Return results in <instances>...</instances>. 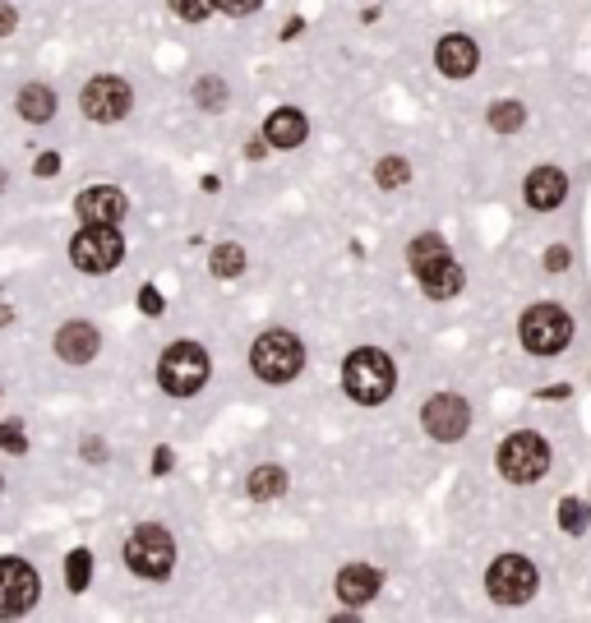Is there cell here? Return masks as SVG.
I'll list each match as a JSON object with an SVG mask.
<instances>
[{"instance_id": "cell-14", "label": "cell", "mask_w": 591, "mask_h": 623, "mask_svg": "<svg viewBox=\"0 0 591 623\" xmlns=\"http://www.w3.org/2000/svg\"><path fill=\"white\" fill-rule=\"evenodd\" d=\"M522 199H527V208H536V213H555V208H564V199H568V176L559 167L527 171V180H522Z\"/></svg>"}, {"instance_id": "cell-9", "label": "cell", "mask_w": 591, "mask_h": 623, "mask_svg": "<svg viewBox=\"0 0 591 623\" xmlns=\"http://www.w3.org/2000/svg\"><path fill=\"white\" fill-rule=\"evenodd\" d=\"M125 259V240L116 227H84L79 236L70 240V264L79 273H111V268H121Z\"/></svg>"}, {"instance_id": "cell-7", "label": "cell", "mask_w": 591, "mask_h": 623, "mask_svg": "<svg viewBox=\"0 0 591 623\" xmlns=\"http://www.w3.org/2000/svg\"><path fill=\"white\" fill-rule=\"evenodd\" d=\"M518 337H522V347H527L531 356H559V351L573 342V319H568V310H559V305L545 300V305L522 310Z\"/></svg>"}, {"instance_id": "cell-28", "label": "cell", "mask_w": 591, "mask_h": 623, "mask_svg": "<svg viewBox=\"0 0 591 623\" xmlns=\"http://www.w3.org/2000/svg\"><path fill=\"white\" fill-rule=\"evenodd\" d=\"M0 448H5V453H28V439H24V425H19V420L0 425Z\"/></svg>"}, {"instance_id": "cell-16", "label": "cell", "mask_w": 591, "mask_h": 623, "mask_svg": "<svg viewBox=\"0 0 591 623\" xmlns=\"http://www.w3.org/2000/svg\"><path fill=\"white\" fill-rule=\"evenodd\" d=\"M97 347H102V337H97V328L84 324V319H70V324H61V333H56V356H61L65 365H88V360L97 356Z\"/></svg>"}, {"instance_id": "cell-22", "label": "cell", "mask_w": 591, "mask_h": 623, "mask_svg": "<svg viewBox=\"0 0 591 623\" xmlns=\"http://www.w3.org/2000/svg\"><path fill=\"white\" fill-rule=\"evenodd\" d=\"M374 180H379V190H402V185L411 180L407 157H379V167H374Z\"/></svg>"}, {"instance_id": "cell-19", "label": "cell", "mask_w": 591, "mask_h": 623, "mask_svg": "<svg viewBox=\"0 0 591 623\" xmlns=\"http://www.w3.org/2000/svg\"><path fill=\"white\" fill-rule=\"evenodd\" d=\"M14 107H19V116H24L28 125H47V120L56 116V93H51L47 84H24Z\"/></svg>"}, {"instance_id": "cell-36", "label": "cell", "mask_w": 591, "mask_h": 623, "mask_svg": "<svg viewBox=\"0 0 591 623\" xmlns=\"http://www.w3.org/2000/svg\"><path fill=\"white\" fill-rule=\"evenodd\" d=\"M0 490H5V480H0Z\"/></svg>"}, {"instance_id": "cell-1", "label": "cell", "mask_w": 591, "mask_h": 623, "mask_svg": "<svg viewBox=\"0 0 591 623\" xmlns=\"http://www.w3.org/2000/svg\"><path fill=\"white\" fill-rule=\"evenodd\" d=\"M407 264L411 273H416V282H421V291L430 300H453L462 291V264L453 259V250L444 245V236L439 231H425V236H416L407 245Z\"/></svg>"}, {"instance_id": "cell-18", "label": "cell", "mask_w": 591, "mask_h": 623, "mask_svg": "<svg viewBox=\"0 0 591 623\" xmlns=\"http://www.w3.org/2000/svg\"><path fill=\"white\" fill-rule=\"evenodd\" d=\"M305 134H310V120L296 107H278L264 120V144H273V148H296V144H305Z\"/></svg>"}, {"instance_id": "cell-13", "label": "cell", "mask_w": 591, "mask_h": 623, "mask_svg": "<svg viewBox=\"0 0 591 623\" xmlns=\"http://www.w3.org/2000/svg\"><path fill=\"white\" fill-rule=\"evenodd\" d=\"M74 213L84 227H121V217L130 213V199H125L116 185H88L79 199H74Z\"/></svg>"}, {"instance_id": "cell-4", "label": "cell", "mask_w": 591, "mask_h": 623, "mask_svg": "<svg viewBox=\"0 0 591 623\" xmlns=\"http://www.w3.org/2000/svg\"><path fill=\"white\" fill-rule=\"evenodd\" d=\"M250 370L259 374L264 384H291V379L305 370L301 337L282 333V328H268V333H259V337H254V347H250Z\"/></svg>"}, {"instance_id": "cell-26", "label": "cell", "mask_w": 591, "mask_h": 623, "mask_svg": "<svg viewBox=\"0 0 591 623\" xmlns=\"http://www.w3.org/2000/svg\"><path fill=\"white\" fill-rule=\"evenodd\" d=\"M587 522H591V508L582 504V499H564V504H559V527H564L568 536H582Z\"/></svg>"}, {"instance_id": "cell-15", "label": "cell", "mask_w": 591, "mask_h": 623, "mask_svg": "<svg viewBox=\"0 0 591 623\" xmlns=\"http://www.w3.org/2000/svg\"><path fill=\"white\" fill-rule=\"evenodd\" d=\"M435 65L444 79H471L476 65H481V47L467 33H448L435 42Z\"/></svg>"}, {"instance_id": "cell-10", "label": "cell", "mask_w": 591, "mask_h": 623, "mask_svg": "<svg viewBox=\"0 0 591 623\" xmlns=\"http://www.w3.org/2000/svg\"><path fill=\"white\" fill-rule=\"evenodd\" d=\"M130 84H125L121 74H97V79H88L84 93H79V107H84L88 120H97V125H116V120L130 116Z\"/></svg>"}, {"instance_id": "cell-32", "label": "cell", "mask_w": 591, "mask_h": 623, "mask_svg": "<svg viewBox=\"0 0 591 623\" xmlns=\"http://www.w3.org/2000/svg\"><path fill=\"white\" fill-rule=\"evenodd\" d=\"M139 310H144V314H162V296H157L153 287H144V291H139Z\"/></svg>"}, {"instance_id": "cell-24", "label": "cell", "mask_w": 591, "mask_h": 623, "mask_svg": "<svg viewBox=\"0 0 591 623\" xmlns=\"http://www.w3.org/2000/svg\"><path fill=\"white\" fill-rule=\"evenodd\" d=\"M208 268H213V277H241L245 273V250L241 245H218Z\"/></svg>"}, {"instance_id": "cell-20", "label": "cell", "mask_w": 591, "mask_h": 623, "mask_svg": "<svg viewBox=\"0 0 591 623\" xmlns=\"http://www.w3.org/2000/svg\"><path fill=\"white\" fill-rule=\"evenodd\" d=\"M485 120H490V130H495V134H518L522 125H527V107L513 102V97H504V102H490Z\"/></svg>"}, {"instance_id": "cell-17", "label": "cell", "mask_w": 591, "mask_h": 623, "mask_svg": "<svg viewBox=\"0 0 591 623\" xmlns=\"http://www.w3.org/2000/svg\"><path fill=\"white\" fill-rule=\"evenodd\" d=\"M379 587H384V577H379V568H370V564H347L338 573V596H342V605H370L374 596H379Z\"/></svg>"}, {"instance_id": "cell-35", "label": "cell", "mask_w": 591, "mask_h": 623, "mask_svg": "<svg viewBox=\"0 0 591 623\" xmlns=\"http://www.w3.org/2000/svg\"><path fill=\"white\" fill-rule=\"evenodd\" d=\"M5 185H10V176H5V171H0V190H5Z\"/></svg>"}, {"instance_id": "cell-29", "label": "cell", "mask_w": 591, "mask_h": 623, "mask_svg": "<svg viewBox=\"0 0 591 623\" xmlns=\"http://www.w3.org/2000/svg\"><path fill=\"white\" fill-rule=\"evenodd\" d=\"M568 259H573V250H568V245H550V250H545V268H550V273H564Z\"/></svg>"}, {"instance_id": "cell-3", "label": "cell", "mask_w": 591, "mask_h": 623, "mask_svg": "<svg viewBox=\"0 0 591 623\" xmlns=\"http://www.w3.org/2000/svg\"><path fill=\"white\" fill-rule=\"evenodd\" d=\"M495 467L508 485H536V480L550 471V439L536 430H513L499 444Z\"/></svg>"}, {"instance_id": "cell-8", "label": "cell", "mask_w": 591, "mask_h": 623, "mask_svg": "<svg viewBox=\"0 0 591 623\" xmlns=\"http://www.w3.org/2000/svg\"><path fill=\"white\" fill-rule=\"evenodd\" d=\"M541 587V577H536V564L522 559V554H499L495 564L485 568V591L495 605H527Z\"/></svg>"}, {"instance_id": "cell-6", "label": "cell", "mask_w": 591, "mask_h": 623, "mask_svg": "<svg viewBox=\"0 0 591 623\" xmlns=\"http://www.w3.org/2000/svg\"><path fill=\"white\" fill-rule=\"evenodd\" d=\"M208 374H213L208 370V351L199 347V342H176V347H167L162 360H157V384L171 397H194L208 384Z\"/></svg>"}, {"instance_id": "cell-25", "label": "cell", "mask_w": 591, "mask_h": 623, "mask_svg": "<svg viewBox=\"0 0 591 623\" xmlns=\"http://www.w3.org/2000/svg\"><path fill=\"white\" fill-rule=\"evenodd\" d=\"M194 102L204 111H218L227 102V84H222L218 74H204V79H194Z\"/></svg>"}, {"instance_id": "cell-5", "label": "cell", "mask_w": 591, "mask_h": 623, "mask_svg": "<svg viewBox=\"0 0 591 623\" xmlns=\"http://www.w3.org/2000/svg\"><path fill=\"white\" fill-rule=\"evenodd\" d=\"M125 564H130L134 577L162 582V577L176 568V540H171V531H167V527H157V522H144V527H134L130 540H125Z\"/></svg>"}, {"instance_id": "cell-27", "label": "cell", "mask_w": 591, "mask_h": 623, "mask_svg": "<svg viewBox=\"0 0 591 623\" xmlns=\"http://www.w3.org/2000/svg\"><path fill=\"white\" fill-rule=\"evenodd\" d=\"M171 14H181L185 24H204L208 14L218 10V0H167Z\"/></svg>"}, {"instance_id": "cell-12", "label": "cell", "mask_w": 591, "mask_h": 623, "mask_svg": "<svg viewBox=\"0 0 591 623\" xmlns=\"http://www.w3.org/2000/svg\"><path fill=\"white\" fill-rule=\"evenodd\" d=\"M421 425L430 439H439V444H458L462 434L471 430V407L467 397L458 393H435L430 402L421 407Z\"/></svg>"}, {"instance_id": "cell-23", "label": "cell", "mask_w": 591, "mask_h": 623, "mask_svg": "<svg viewBox=\"0 0 591 623\" xmlns=\"http://www.w3.org/2000/svg\"><path fill=\"white\" fill-rule=\"evenodd\" d=\"M88 577H93V554H88V550H74L70 559H65V587L79 596V591H88Z\"/></svg>"}, {"instance_id": "cell-34", "label": "cell", "mask_w": 591, "mask_h": 623, "mask_svg": "<svg viewBox=\"0 0 591 623\" xmlns=\"http://www.w3.org/2000/svg\"><path fill=\"white\" fill-rule=\"evenodd\" d=\"M102 457H107L102 453V439H88V462H102Z\"/></svg>"}, {"instance_id": "cell-11", "label": "cell", "mask_w": 591, "mask_h": 623, "mask_svg": "<svg viewBox=\"0 0 591 623\" xmlns=\"http://www.w3.org/2000/svg\"><path fill=\"white\" fill-rule=\"evenodd\" d=\"M42 596V577L28 559H0V619L28 614Z\"/></svg>"}, {"instance_id": "cell-31", "label": "cell", "mask_w": 591, "mask_h": 623, "mask_svg": "<svg viewBox=\"0 0 591 623\" xmlns=\"http://www.w3.org/2000/svg\"><path fill=\"white\" fill-rule=\"evenodd\" d=\"M33 171H37V176H56V171H61V157H56V153H42V157L33 162Z\"/></svg>"}, {"instance_id": "cell-30", "label": "cell", "mask_w": 591, "mask_h": 623, "mask_svg": "<svg viewBox=\"0 0 591 623\" xmlns=\"http://www.w3.org/2000/svg\"><path fill=\"white\" fill-rule=\"evenodd\" d=\"M264 5V0H218V10H227V14H236V19H245V14H254Z\"/></svg>"}, {"instance_id": "cell-21", "label": "cell", "mask_w": 591, "mask_h": 623, "mask_svg": "<svg viewBox=\"0 0 591 623\" xmlns=\"http://www.w3.org/2000/svg\"><path fill=\"white\" fill-rule=\"evenodd\" d=\"M245 490H250V499H278V494L287 490V471L282 467H254L250 480H245Z\"/></svg>"}, {"instance_id": "cell-33", "label": "cell", "mask_w": 591, "mask_h": 623, "mask_svg": "<svg viewBox=\"0 0 591 623\" xmlns=\"http://www.w3.org/2000/svg\"><path fill=\"white\" fill-rule=\"evenodd\" d=\"M14 24H19L14 5H5V0H0V37H10V33H14Z\"/></svg>"}, {"instance_id": "cell-2", "label": "cell", "mask_w": 591, "mask_h": 623, "mask_svg": "<svg viewBox=\"0 0 591 623\" xmlns=\"http://www.w3.org/2000/svg\"><path fill=\"white\" fill-rule=\"evenodd\" d=\"M342 388H347L361 407H379V402H388L393 388H398V365L379 347L351 351L347 365H342Z\"/></svg>"}]
</instances>
